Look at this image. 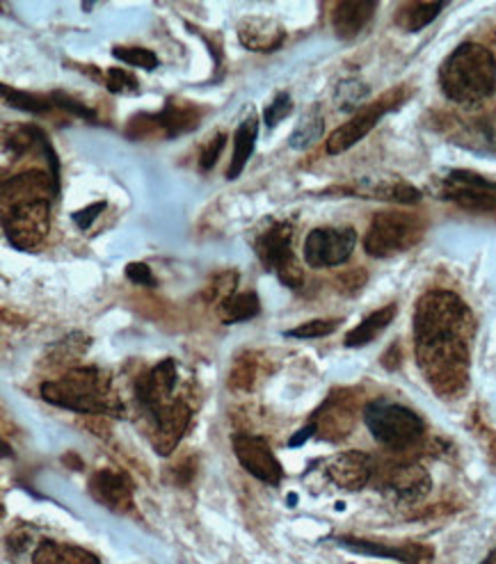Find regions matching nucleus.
Instances as JSON below:
<instances>
[{
	"mask_svg": "<svg viewBox=\"0 0 496 564\" xmlns=\"http://www.w3.org/2000/svg\"><path fill=\"white\" fill-rule=\"evenodd\" d=\"M440 85L446 99L460 106H474L496 91V59L481 44L457 46L440 69Z\"/></svg>",
	"mask_w": 496,
	"mask_h": 564,
	"instance_id": "7ed1b4c3",
	"label": "nucleus"
},
{
	"mask_svg": "<svg viewBox=\"0 0 496 564\" xmlns=\"http://www.w3.org/2000/svg\"><path fill=\"white\" fill-rule=\"evenodd\" d=\"M51 97H53V104L57 106V110H65V112H69V115H74V117H80V119H85V121H91V123L99 121V117H97L95 110H91V108L85 106V104H80V101H76L74 97H69V94H65V91H53Z\"/></svg>",
	"mask_w": 496,
	"mask_h": 564,
	"instance_id": "e433bc0d",
	"label": "nucleus"
},
{
	"mask_svg": "<svg viewBox=\"0 0 496 564\" xmlns=\"http://www.w3.org/2000/svg\"><path fill=\"white\" fill-rule=\"evenodd\" d=\"M33 564H101L95 553L78 546L42 542L33 553Z\"/></svg>",
	"mask_w": 496,
	"mask_h": 564,
	"instance_id": "a878e982",
	"label": "nucleus"
},
{
	"mask_svg": "<svg viewBox=\"0 0 496 564\" xmlns=\"http://www.w3.org/2000/svg\"><path fill=\"white\" fill-rule=\"evenodd\" d=\"M378 487L393 496L400 503H419L432 489V480L425 468L417 462H391L385 468H376Z\"/></svg>",
	"mask_w": 496,
	"mask_h": 564,
	"instance_id": "f8f14e48",
	"label": "nucleus"
},
{
	"mask_svg": "<svg viewBox=\"0 0 496 564\" xmlns=\"http://www.w3.org/2000/svg\"><path fill=\"white\" fill-rule=\"evenodd\" d=\"M341 546H346L351 551L364 553V555H376V557H391L400 560L406 564H432L435 562V551L425 544H406V546H385V544H374L366 540H355V538H338L336 540Z\"/></svg>",
	"mask_w": 496,
	"mask_h": 564,
	"instance_id": "412c9836",
	"label": "nucleus"
},
{
	"mask_svg": "<svg viewBox=\"0 0 496 564\" xmlns=\"http://www.w3.org/2000/svg\"><path fill=\"white\" fill-rule=\"evenodd\" d=\"M476 321L455 293L428 291L414 308L417 364L428 384L444 398H455L470 382Z\"/></svg>",
	"mask_w": 496,
	"mask_h": 564,
	"instance_id": "f257e3e1",
	"label": "nucleus"
},
{
	"mask_svg": "<svg viewBox=\"0 0 496 564\" xmlns=\"http://www.w3.org/2000/svg\"><path fill=\"white\" fill-rule=\"evenodd\" d=\"M127 276H129V281H133L136 286H147V289L159 286L157 276H153V272L147 263H129L127 265Z\"/></svg>",
	"mask_w": 496,
	"mask_h": 564,
	"instance_id": "a19ab883",
	"label": "nucleus"
},
{
	"mask_svg": "<svg viewBox=\"0 0 496 564\" xmlns=\"http://www.w3.org/2000/svg\"><path fill=\"white\" fill-rule=\"evenodd\" d=\"M376 459L362 451H346L334 455L325 464V476L346 491H359L376 478Z\"/></svg>",
	"mask_w": 496,
	"mask_h": 564,
	"instance_id": "dca6fc26",
	"label": "nucleus"
},
{
	"mask_svg": "<svg viewBox=\"0 0 496 564\" xmlns=\"http://www.w3.org/2000/svg\"><path fill=\"white\" fill-rule=\"evenodd\" d=\"M357 245V231L351 227L314 229L304 240V261L312 268H336L346 263Z\"/></svg>",
	"mask_w": 496,
	"mask_h": 564,
	"instance_id": "9b49d317",
	"label": "nucleus"
},
{
	"mask_svg": "<svg viewBox=\"0 0 496 564\" xmlns=\"http://www.w3.org/2000/svg\"><path fill=\"white\" fill-rule=\"evenodd\" d=\"M357 398L348 389H336L327 395V400L319 406L312 416L316 434L325 442H341L346 438L357 423Z\"/></svg>",
	"mask_w": 496,
	"mask_h": 564,
	"instance_id": "ddd939ff",
	"label": "nucleus"
},
{
	"mask_svg": "<svg viewBox=\"0 0 496 564\" xmlns=\"http://www.w3.org/2000/svg\"><path fill=\"white\" fill-rule=\"evenodd\" d=\"M261 375V357L257 352H242L236 357L231 372H229V387L238 391H252L259 382Z\"/></svg>",
	"mask_w": 496,
	"mask_h": 564,
	"instance_id": "c85d7f7f",
	"label": "nucleus"
},
{
	"mask_svg": "<svg viewBox=\"0 0 496 564\" xmlns=\"http://www.w3.org/2000/svg\"><path fill=\"white\" fill-rule=\"evenodd\" d=\"M366 281H368L366 270H362V268L348 270L336 279V289H338V293H344V295H357L364 289Z\"/></svg>",
	"mask_w": 496,
	"mask_h": 564,
	"instance_id": "ea45409f",
	"label": "nucleus"
},
{
	"mask_svg": "<svg viewBox=\"0 0 496 564\" xmlns=\"http://www.w3.org/2000/svg\"><path fill=\"white\" fill-rule=\"evenodd\" d=\"M410 94H412L410 87L400 85V87L389 89L382 99H378V101H374V104H368V106L359 108V110L344 123V127H338V129L327 138V144H325L327 153H330V155H338V153H344V151L353 149L359 140H364L370 131L376 129V123H378L387 112H393V110H398L402 104H406V101L410 99Z\"/></svg>",
	"mask_w": 496,
	"mask_h": 564,
	"instance_id": "1a4fd4ad",
	"label": "nucleus"
},
{
	"mask_svg": "<svg viewBox=\"0 0 496 564\" xmlns=\"http://www.w3.org/2000/svg\"><path fill=\"white\" fill-rule=\"evenodd\" d=\"M42 398L62 410L87 416H119L123 406L112 391V378L104 368H72L62 378L44 382Z\"/></svg>",
	"mask_w": 496,
	"mask_h": 564,
	"instance_id": "f03ea898",
	"label": "nucleus"
},
{
	"mask_svg": "<svg viewBox=\"0 0 496 564\" xmlns=\"http://www.w3.org/2000/svg\"><path fill=\"white\" fill-rule=\"evenodd\" d=\"M257 138H259V119L257 115H250L240 123L234 135V155H231V165L227 170L229 181H236L242 174L247 161L252 159Z\"/></svg>",
	"mask_w": 496,
	"mask_h": 564,
	"instance_id": "5701e85b",
	"label": "nucleus"
},
{
	"mask_svg": "<svg viewBox=\"0 0 496 564\" xmlns=\"http://www.w3.org/2000/svg\"><path fill=\"white\" fill-rule=\"evenodd\" d=\"M3 99L8 106L21 110V112H30V115H48L53 110H57V106L53 104V97H42V94H30L23 89H12L8 85H3Z\"/></svg>",
	"mask_w": 496,
	"mask_h": 564,
	"instance_id": "c756f323",
	"label": "nucleus"
},
{
	"mask_svg": "<svg viewBox=\"0 0 496 564\" xmlns=\"http://www.w3.org/2000/svg\"><path fill=\"white\" fill-rule=\"evenodd\" d=\"M195 471H197V464H195V459H193V457H183V459H179V462L170 468L172 482H174V485H179V487L188 485V482L195 478Z\"/></svg>",
	"mask_w": 496,
	"mask_h": 564,
	"instance_id": "79ce46f5",
	"label": "nucleus"
},
{
	"mask_svg": "<svg viewBox=\"0 0 496 564\" xmlns=\"http://www.w3.org/2000/svg\"><path fill=\"white\" fill-rule=\"evenodd\" d=\"M104 85L112 94H140V80L123 69H106Z\"/></svg>",
	"mask_w": 496,
	"mask_h": 564,
	"instance_id": "f704fd0d",
	"label": "nucleus"
},
{
	"mask_svg": "<svg viewBox=\"0 0 496 564\" xmlns=\"http://www.w3.org/2000/svg\"><path fill=\"white\" fill-rule=\"evenodd\" d=\"M378 6L374 0H351V3H336L332 12V28L338 40H355L362 30L374 19Z\"/></svg>",
	"mask_w": 496,
	"mask_h": 564,
	"instance_id": "4be33fe9",
	"label": "nucleus"
},
{
	"mask_svg": "<svg viewBox=\"0 0 496 564\" xmlns=\"http://www.w3.org/2000/svg\"><path fill=\"white\" fill-rule=\"evenodd\" d=\"M255 252L266 270H274L284 286L300 291L304 272L293 254V225L274 219L255 238Z\"/></svg>",
	"mask_w": 496,
	"mask_h": 564,
	"instance_id": "0eeeda50",
	"label": "nucleus"
},
{
	"mask_svg": "<svg viewBox=\"0 0 496 564\" xmlns=\"http://www.w3.org/2000/svg\"><path fill=\"white\" fill-rule=\"evenodd\" d=\"M234 453L247 474L255 476L261 482L279 485L284 478V468L272 453L270 444L263 436L238 434L234 436Z\"/></svg>",
	"mask_w": 496,
	"mask_h": 564,
	"instance_id": "4468645a",
	"label": "nucleus"
},
{
	"mask_svg": "<svg viewBox=\"0 0 496 564\" xmlns=\"http://www.w3.org/2000/svg\"><path fill=\"white\" fill-rule=\"evenodd\" d=\"M396 311H398L396 304H387V306L370 313L368 318H364L355 329L348 332L346 346L348 348H364V346H368V343H374L391 325V321L396 318Z\"/></svg>",
	"mask_w": 496,
	"mask_h": 564,
	"instance_id": "b1692460",
	"label": "nucleus"
},
{
	"mask_svg": "<svg viewBox=\"0 0 496 564\" xmlns=\"http://www.w3.org/2000/svg\"><path fill=\"white\" fill-rule=\"evenodd\" d=\"M481 564H496V549H494V551H492V553H489Z\"/></svg>",
	"mask_w": 496,
	"mask_h": 564,
	"instance_id": "49530a36",
	"label": "nucleus"
},
{
	"mask_svg": "<svg viewBox=\"0 0 496 564\" xmlns=\"http://www.w3.org/2000/svg\"><path fill=\"white\" fill-rule=\"evenodd\" d=\"M225 144H227V133H215L200 151V170L202 172H208L211 167H215V163H218L220 153L225 151Z\"/></svg>",
	"mask_w": 496,
	"mask_h": 564,
	"instance_id": "58836bf2",
	"label": "nucleus"
},
{
	"mask_svg": "<svg viewBox=\"0 0 496 564\" xmlns=\"http://www.w3.org/2000/svg\"><path fill=\"white\" fill-rule=\"evenodd\" d=\"M425 229L428 219L419 213L385 210L378 213L374 223H370L364 238V249L374 259H389L419 245L425 236Z\"/></svg>",
	"mask_w": 496,
	"mask_h": 564,
	"instance_id": "20e7f679",
	"label": "nucleus"
},
{
	"mask_svg": "<svg viewBox=\"0 0 496 564\" xmlns=\"http://www.w3.org/2000/svg\"><path fill=\"white\" fill-rule=\"evenodd\" d=\"M176 382H179V370L174 359H165L157 364L138 380V387H136L138 402L151 416L159 414L163 406H168L174 400L172 393L176 389Z\"/></svg>",
	"mask_w": 496,
	"mask_h": 564,
	"instance_id": "2eb2a0df",
	"label": "nucleus"
},
{
	"mask_svg": "<svg viewBox=\"0 0 496 564\" xmlns=\"http://www.w3.org/2000/svg\"><path fill=\"white\" fill-rule=\"evenodd\" d=\"M204 110L185 99H170L157 115L140 112L129 119L127 138L131 140H174L200 127Z\"/></svg>",
	"mask_w": 496,
	"mask_h": 564,
	"instance_id": "423d86ee",
	"label": "nucleus"
},
{
	"mask_svg": "<svg viewBox=\"0 0 496 564\" xmlns=\"http://www.w3.org/2000/svg\"><path fill=\"white\" fill-rule=\"evenodd\" d=\"M446 3H402L396 10V25H400L406 33H419L425 25H430L440 17Z\"/></svg>",
	"mask_w": 496,
	"mask_h": 564,
	"instance_id": "bb28decb",
	"label": "nucleus"
},
{
	"mask_svg": "<svg viewBox=\"0 0 496 564\" xmlns=\"http://www.w3.org/2000/svg\"><path fill=\"white\" fill-rule=\"evenodd\" d=\"M87 487L91 498L108 510L117 514H127L133 510V482L127 474L104 468V471H97L89 478Z\"/></svg>",
	"mask_w": 496,
	"mask_h": 564,
	"instance_id": "6ab92c4d",
	"label": "nucleus"
},
{
	"mask_svg": "<svg viewBox=\"0 0 496 564\" xmlns=\"http://www.w3.org/2000/svg\"><path fill=\"white\" fill-rule=\"evenodd\" d=\"M364 423L378 444L396 453L417 446L425 432L423 419L417 412L389 400L368 402L364 410Z\"/></svg>",
	"mask_w": 496,
	"mask_h": 564,
	"instance_id": "39448f33",
	"label": "nucleus"
},
{
	"mask_svg": "<svg viewBox=\"0 0 496 564\" xmlns=\"http://www.w3.org/2000/svg\"><path fill=\"white\" fill-rule=\"evenodd\" d=\"M316 434V427L312 425V423H309L306 427H302L300 432H295V436L291 438V442H289V448H298V446H302L304 442H309V438H312Z\"/></svg>",
	"mask_w": 496,
	"mask_h": 564,
	"instance_id": "c03bdc74",
	"label": "nucleus"
},
{
	"mask_svg": "<svg viewBox=\"0 0 496 564\" xmlns=\"http://www.w3.org/2000/svg\"><path fill=\"white\" fill-rule=\"evenodd\" d=\"M193 412L183 400H172L159 414H153V451L163 457H170L183 434L191 427Z\"/></svg>",
	"mask_w": 496,
	"mask_h": 564,
	"instance_id": "f3484780",
	"label": "nucleus"
},
{
	"mask_svg": "<svg viewBox=\"0 0 496 564\" xmlns=\"http://www.w3.org/2000/svg\"><path fill=\"white\" fill-rule=\"evenodd\" d=\"M238 42L252 53H272L287 42V28L270 17H245L238 23Z\"/></svg>",
	"mask_w": 496,
	"mask_h": 564,
	"instance_id": "aec40b11",
	"label": "nucleus"
},
{
	"mask_svg": "<svg viewBox=\"0 0 496 564\" xmlns=\"http://www.w3.org/2000/svg\"><path fill=\"white\" fill-rule=\"evenodd\" d=\"M89 343H91L89 336H85L83 332H74V334L65 336L62 340L53 343V346L46 352V357L53 361V366L72 364V361H78L87 352Z\"/></svg>",
	"mask_w": 496,
	"mask_h": 564,
	"instance_id": "7c9ffc66",
	"label": "nucleus"
},
{
	"mask_svg": "<svg viewBox=\"0 0 496 564\" xmlns=\"http://www.w3.org/2000/svg\"><path fill=\"white\" fill-rule=\"evenodd\" d=\"M323 133H325V115H323L321 106L314 104V106H309L302 112V117L298 119L295 129H293V133L289 138V144L295 151L312 149L323 138Z\"/></svg>",
	"mask_w": 496,
	"mask_h": 564,
	"instance_id": "393cba45",
	"label": "nucleus"
},
{
	"mask_svg": "<svg viewBox=\"0 0 496 564\" xmlns=\"http://www.w3.org/2000/svg\"><path fill=\"white\" fill-rule=\"evenodd\" d=\"M291 110H293V99H291V94H289V91H279V94H274V99L268 104V108H266V112H263L266 127H268V129H274L279 121L287 119V117L291 115Z\"/></svg>",
	"mask_w": 496,
	"mask_h": 564,
	"instance_id": "c9c22d12",
	"label": "nucleus"
},
{
	"mask_svg": "<svg viewBox=\"0 0 496 564\" xmlns=\"http://www.w3.org/2000/svg\"><path fill=\"white\" fill-rule=\"evenodd\" d=\"M62 462L69 464V466H74V468H80V462L76 459V455H74V453H67L65 457H62Z\"/></svg>",
	"mask_w": 496,
	"mask_h": 564,
	"instance_id": "a18cd8bd",
	"label": "nucleus"
},
{
	"mask_svg": "<svg viewBox=\"0 0 496 564\" xmlns=\"http://www.w3.org/2000/svg\"><path fill=\"white\" fill-rule=\"evenodd\" d=\"M112 55L121 62H127L131 67H140V69H157L159 67V57L157 53H151L149 48H140V46H115Z\"/></svg>",
	"mask_w": 496,
	"mask_h": 564,
	"instance_id": "72a5a7b5",
	"label": "nucleus"
},
{
	"mask_svg": "<svg viewBox=\"0 0 496 564\" xmlns=\"http://www.w3.org/2000/svg\"><path fill=\"white\" fill-rule=\"evenodd\" d=\"M368 85L357 80V78H351V80H344L338 87H336V94H334V104L338 110L344 112H353V110H359L364 108L362 104L366 101L368 97Z\"/></svg>",
	"mask_w": 496,
	"mask_h": 564,
	"instance_id": "2f4dec72",
	"label": "nucleus"
},
{
	"mask_svg": "<svg viewBox=\"0 0 496 564\" xmlns=\"http://www.w3.org/2000/svg\"><path fill=\"white\" fill-rule=\"evenodd\" d=\"M341 325L338 318H330V321H309L295 329H291L287 336L289 338H323L330 336L332 332H336V327Z\"/></svg>",
	"mask_w": 496,
	"mask_h": 564,
	"instance_id": "4c0bfd02",
	"label": "nucleus"
},
{
	"mask_svg": "<svg viewBox=\"0 0 496 564\" xmlns=\"http://www.w3.org/2000/svg\"><path fill=\"white\" fill-rule=\"evenodd\" d=\"M104 210H106V202L89 204V206H85V208H80V210L74 213V223H76L78 229L85 231V229H89L91 225L97 223V217H99Z\"/></svg>",
	"mask_w": 496,
	"mask_h": 564,
	"instance_id": "37998d69",
	"label": "nucleus"
},
{
	"mask_svg": "<svg viewBox=\"0 0 496 564\" xmlns=\"http://www.w3.org/2000/svg\"><path fill=\"white\" fill-rule=\"evenodd\" d=\"M3 229L19 252H33L51 229V199H19L3 204Z\"/></svg>",
	"mask_w": 496,
	"mask_h": 564,
	"instance_id": "6e6552de",
	"label": "nucleus"
},
{
	"mask_svg": "<svg viewBox=\"0 0 496 564\" xmlns=\"http://www.w3.org/2000/svg\"><path fill=\"white\" fill-rule=\"evenodd\" d=\"M438 195L464 210L496 213V181L470 170L449 172L438 185Z\"/></svg>",
	"mask_w": 496,
	"mask_h": 564,
	"instance_id": "9d476101",
	"label": "nucleus"
},
{
	"mask_svg": "<svg viewBox=\"0 0 496 564\" xmlns=\"http://www.w3.org/2000/svg\"><path fill=\"white\" fill-rule=\"evenodd\" d=\"M223 323L227 325H236V323H245L252 321L261 313V300L255 291H245V293H234L229 300H225L218 308Z\"/></svg>",
	"mask_w": 496,
	"mask_h": 564,
	"instance_id": "cd10ccee",
	"label": "nucleus"
},
{
	"mask_svg": "<svg viewBox=\"0 0 496 564\" xmlns=\"http://www.w3.org/2000/svg\"><path fill=\"white\" fill-rule=\"evenodd\" d=\"M236 286H238V272L236 270H227V272H220L215 274L211 279V284L204 289V300L208 304H223L225 300H229L234 293H236Z\"/></svg>",
	"mask_w": 496,
	"mask_h": 564,
	"instance_id": "473e14b6",
	"label": "nucleus"
},
{
	"mask_svg": "<svg viewBox=\"0 0 496 564\" xmlns=\"http://www.w3.org/2000/svg\"><path fill=\"white\" fill-rule=\"evenodd\" d=\"M327 193H341V195H357L368 199L380 202H393V204H419L421 191L412 183L402 178H362L355 181V185L348 187H332Z\"/></svg>",
	"mask_w": 496,
	"mask_h": 564,
	"instance_id": "a211bd4d",
	"label": "nucleus"
}]
</instances>
